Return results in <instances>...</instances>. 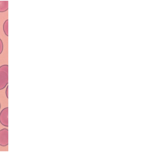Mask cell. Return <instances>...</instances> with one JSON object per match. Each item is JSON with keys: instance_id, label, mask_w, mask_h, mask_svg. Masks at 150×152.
<instances>
[{"instance_id": "cell-1", "label": "cell", "mask_w": 150, "mask_h": 152, "mask_svg": "<svg viewBox=\"0 0 150 152\" xmlns=\"http://www.w3.org/2000/svg\"><path fill=\"white\" fill-rule=\"evenodd\" d=\"M8 83V65L0 66V90L4 89Z\"/></svg>"}, {"instance_id": "cell-2", "label": "cell", "mask_w": 150, "mask_h": 152, "mask_svg": "<svg viewBox=\"0 0 150 152\" xmlns=\"http://www.w3.org/2000/svg\"><path fill=\"white\" fill-rule=\"evenodd\" d=\"M8 145V129L3 128L0 130V146H6Z\"/></svg>"}, {"instance_id": "cell-3", "label": "cell", "mask_w": 150, "mask_h": 152, "mask_svg": "<svg viewBox=\"0 0 150 152\" xmlns=\"http://www.w3.org/2000/svg\"><path fill=\"white\" fill-rule=\"evenodd\" d=\"M0 123L3 126L8 127V107L3 109L0 112Z\"/></svg>"}, {"instance_id": "cell-4", "label": "cell", "mask_w": 150, "mask_h": 152, "mask_svg": "<svg viewBox=\"0 0 150 152\" xmlns=\"http://www.w3.org/2000/svg\"><path fill=\"white\" fill-rule=\"evenodd\" d=\"M8 1H0V12H4L8 9Z\"/></svg>"}, {"instance_id": "cell-5", "label": "cell", "mask_w": 150, "mask_h": 152, "mask_svg": "<svg viewBox=\"0 0 150 152\" xmlns=\"http://www.w3.org/2000/svg\"><path fill=\"white\" fill-rule=\"evenodd\" d=\"M3 28L5 34L8 36V19L6 20L3 24Z\"/></svg>"}, {"instance_id": "cell-6", "label": "cell", "mask_w": 150, "mask_h": 152, "mask_svg": "<svg viewBox=\"0 0 150 152\" xmlns=\"http://www.w3.org/2000/svg\"><path fill=\"white\" fill-rule=\"evenodd\" d=\"M4 49V45L2 41L0 38V55L3 52Z\"/></svg>"}, {"instance_id": "cell-7", "label": "cell", "mask_w": 150, "mask_h": 152, "mask_svg": "<svg viewBox=\"0 0 150 152\" xmlns=\"http://www.w3.org/2000/svg\"><path fill=\"white\" fill-rule=\"evenodd\" d=\"M5 94L6 97L8 98V86H7L5 91Z\"/></svg>"}, {"instance_id": "cell-8", "label": "cell", "mask_w": 150, "mask_h": 152, "mask_svg": "<svg viewBox=\"0 0 150 152\" xmlns=\"http://www.w3.org/2000/svg\"><path fill=\"white\" fill-rule=\"evenodd\" d=\"M1 108V103L0 102V110Z\"/></svg>"}]
</instances>
